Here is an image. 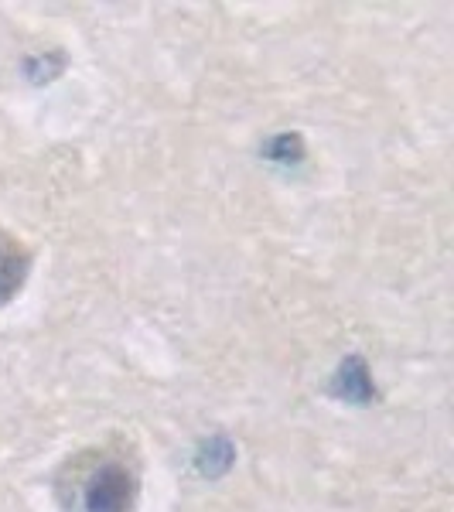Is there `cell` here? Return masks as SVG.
Wrapping results in <instances>:
<instances>
[{
    "label": "cell",
    "mask_w": 454,
    "mask_h": 512,
    "mask_svg": "<svg viewBox=\"0 0 454 512\" xmlns=\"http://www.w3.org/2000/svg\"><path fill=\"white\" fill-rule=\"evenodd\" d=\"M137 492V465L113 448L79 454L59 475V495L72 512H130Z\"/></svg>",
    "instance_id": "obj_1"
},
{
    "label": "cell",
    "mask_w": 454,
    "mask_h": 512,
    "mask_svg": "<svg viewBox=\"0 0 454 512\" xmlns=\"http://www.w3.org/2000/svg\"><path fill=\"white\" fill-rule=\"evenodd\" d=\"M267 154L274 161H301L304 158V140L297 137V134H280L270 140V147H267Z\"/></svg>",
    "instance_id": "obj_5"
},
{
    "label": "cell",
    "mask_w": 454,
    "mask_h": 512,
    "mask_svg": "<svg viewBox=\"0 0 454 512\" xmlns=\"http://www.w3.org/2000/svg\"><path fill=\"white\" fill-rule=\"evenodd\" d=\"M332 393L342 396V400H349V403H359V407L373 403L376 400V386H373V376H369L366 362L356 359V355H352V359H345L342 369H338L335 379H332Z\"/></svg>",
    "instance_id": "obj_3"
},
{
    "label": "cell",
    "mask_w": 454,
    "mask_h": 512,
    "mask_svg": "<svg viewBox=\"0 0 454 512\" xmlns=\"http://www.w3.org/2000/svg\"><path fill=\"white\" fill-rule=\"evenodd\" d=\"M233 461H236L233 444L219 437V441H209V448L202 451V458H198V468H202V475L219 478L222 472H229V468H233Z\"/></svg>",
    "instance_id": "obj_4"
},
{
    "label": "cell",
    "mask_w": 454,
    "mask_h": 512,
    "mask_svg": "<svg viewBox=\"0 0 454 512\" xmlns=\"http://www.w3.org/2000/svg\"><path fill=\"white\" fill-rule=\"evenodd\" d=\"M31 274V250L0 226V308L11 304Z\"/></svg>",
    "instance_id": "obj_2"
}]
</instances>
